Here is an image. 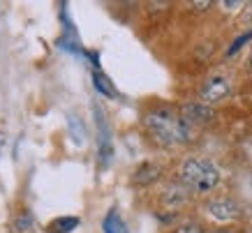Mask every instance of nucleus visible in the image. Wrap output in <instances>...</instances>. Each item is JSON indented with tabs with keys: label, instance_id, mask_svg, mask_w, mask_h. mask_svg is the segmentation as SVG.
<instances>
[{
	"label": "nucleus",
	"instance_id": "1",
	"mask_svg": "<svg viewBox=\"0 0 252 233\" xmlns=\"http://www.w3.org/2000/svg\"><path fill=\"white\" fill-rule=\"evenodd\" d=\"M144 127L155 143L164 148L185 146L190 141V125L183 120V116L169 106H155L144 116Z\"/></svg>",
	"mask_w": 252,
	"mask_h": 233
},
{
	"label": "nucleus",
	"instance_id": "2",
	"mask_svg": "<svg viewBox=\"0 0 252 233\" xmlns=\"http://www.w3.org/2000/svg\"><path fill=\"white\" fill-rule=\"evenodd\" d=\"M178 180L183 182L192 194H211L220 187L222 173L211 159L190 155L178 166Z\"/></svg>",
	"mask_w": 252,
	"mask_h": 233
},
{
	"label": "nucleus",
	"instance_id": "3",
	"mask_svg": "<svg viewBox=\"0 0 252 233\" xmlns=\"http://www.w3.org/2000/svg\"><path fill=\"white\" fill-rule=\"evenodd\" d=\"M204 212L215 224H234V222H241L245 217L243 205L231 196H211L204 203Z\"/></svg>",
	"mask_w": 252,
	"mask_h": 233
},
{
	"label": "nucleus",
	"instance_id": "4",
	"mask_svg": "<svg viewBox=\"0 0 252 233\" xmlns=\"http://www.w3.org/2000/svg\"><path fill=\"white\" fill-rule=\"evenodd\" d=\"M231 95V81L224 74H211L204 81L201 90H199V97L206 106L220 104Z\"/></svg>",
	"mask_w": 252,
	"mask_h": 233
},
{
	"label": "nucleus",
	"instance_id": "5",
	"mask_svg": "<svg viewBox=\"0 0 252 233\" xmlns=\"http://www.w3.org/2000/svg\"><path fill=\"white\" fill-rule=\"evenodd\" d=\"M192 199V192L185 187L181 180H174V182H167L164 189H162L160 194V201L167 205L169 210H178V208H183L188 205Z\"/></svg>",
	"mask_w": 252,
	"mask_h": 233
},
{
	"label": "nucleus",
	"instance_id": "6",
	"mask_svg": "<svg viewBox=\"0 0 252 233\" xmlns=\"http://www.w3.org/2000/svg\"><path fill=\"white\" fill-rule=\"evenodd\" d=\"M95 118H97V139H99V159H102V166H109V162L114 159V143H111V134H109V125L107 118H104V111L95 106L93 109Z\"/></svg>",
	"mask_w": 252,
	"mask_h": 233
},
{
	"label": "nucleus",
	"instance_id": "7",
	"mask_svg": "<svg viewBox=\"0 0 252 233\" xmlns=\"http://www.w3.org/2000/svg\"><path fill=\"white\" fill-rule=\"evenodd\" d=\"M181 116H183V120L188 122V125H201V122L211 120L213 111H211V106H206V104L192 102V104H185L183 109H181Z\"/></svg>",
	"mask_w": 252,
	"mask_h": 233
},
{
	"label": "nucleus",
	"instance_id": "8",
	"mask_svg": "<svg viewBox=\"0 0 252 233\" xmlns=\"http://www.w3.org/2000/svg\"><path fill=\"white\" fill-rule=\"evenodd\" d=\"M160 175H162V166H158L155 162H144V164L134 171L132 180L137 182V185H151V182H155Z\"/></svg>",
	"mask_w": 252,
	"mask_h": 233
},
{
	"label": "nucleus",
	"instance_id": "9",
	"mask_svg": "<svg viewBox=\"0 0 252 233\" xmlns=\"http://www.w3.org/2000/svg\"><path fill=\"white\" fill-rule=\"evenodd\" d=\"M79 224H81V217L61 215V217H54L46 224V233H72L74 229H79Z\"/></svg>",
	"mask_w": 252,
	"mask_h": 233
},
{
	"label": "nucleus",
	"instance_id": "10",
	"mask_svg": "<svg viewBox=\"0 0 252 233\" xmlns=\"http://www.w3.org/2000/svg\"><path fill=\"white\" fill-rule=\"evenodd\" d=\"M93 86H95V90H97L99 95H104V97H109V99L118 97V90H116L114 81H111L102 69H93Z\"/></svg>",
	"mask_w": 252,
	"mask_h": 233
},
{
	"label": "nucleus",
	"instance_id": "11",
	"mask_svg": "<svg viewBox=\"0 0 252 233\" xmlns=\"http://www.w3.org/2000/svg\"><path fill=\"white\" fill-rule=\"evenodd\" d=\"M102 229H104V233H125V224H123L121 217L116 215V210H111L107 217H104Z\"/></svg>",
	"mask_w": 252,
	"mask_h": 233
},
{
	"label": "nucleus",
	"instance_id": "12",
	"mask_svg": "<svg viewBox=\"0 0 252 233\" xmlns=\"http://www.w3.org/2000/svg\"><path fill=\"white\" fill-rule=\"evenodd\" d=\"M171 233H206V229L199 224V222H194V219H185L178 226H174Z\"/></svg>",
	"mask_w": 252,
	"mask_h": 233
},
{
	"label": "nucleus",
	"instance_id": "13",
	"mask_svg": "<svg viewBox=\"0 0 252 233\" xmlns=\"http://www.w3.org/2000/svg\"><path fill=\"white\" fill-rule=\"evenodd\" d=\"M69 129H72L74 143H77V146H84V143H86V132H84V127L79 125V118H74V116H69Z\"/></svg>",
	"mask_w": 252,
	"mask_h": 233
},
{
	"label": "nucleus",
	"instance_id": "14",
	"mask_svg": "<svg viewBox=\"0 0 252 233\" xmlns=\"http://www.w3.org/2000/svg\"><path fill=\"white\" fill-rule=\"evenodd\" d=\"M250 39H252V28L248 32H243V35H238V37L231 42V46L227 49V56H236V53L241 51V46H245L248 42H250Z\"/></svg>",
	"mask_w": 252,
	"mask_h": 233
},
{
	"label": "nucleus",
	"instance_id": "15",
	"mask_svg": "<svg viewBox=\"0 0 252 233\" xmlns=\"http://www.w3.org/2000/svg\"><path fill=\"white\" fill-rule=\"evenodd\" d=\"M32 224V215L31 212H19L14 219V229H19V231H28Z\"/></svg>",
	"mask_w": 252,
	"mask_h": 233
},
{
	"label": "nucleus",
	"instance_id": "16",
	"mask_svg": "<svg viewBox=\"0 0 252 233\" xmlns=\"http://www.w3.org/2000/svg\"><path fill=\"white\" fill-rule=\"evenodd\" d=\"M211 233H234V231H229V229H218V231H211Z\"/></svg>",
	"mask_w": 252,
	"mask_h": 233
},
{
	"label": "nucleus",
	"instance_id": "17",
	"mask_svg": "<svg viewBox=\"0 0 252 233\" xmlns=\"http://www.w3.org/2000/svg\"><path fill=\"white\" fill-rule=\"evenodd\" d=\"M248 67L252 69V51H250V56H248Z\"/></svg>",
	"mask_w": 252,
	"mask_h": 233
}]
</instances>
